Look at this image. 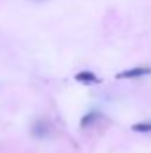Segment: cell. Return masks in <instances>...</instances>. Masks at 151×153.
Wrapping results in <instances>:
<instances>
[{"mask_svg": "<svg viewBox=\"0 0 151 153\" xmlns=\"http://www.w3.org/2000/svg\"><path fill=\"white\" fill-rule=\"evenodd\" d=\"M151 75V66H135L130 70H124L121 73H117V78H142V76Z\"/></svg>", "mask_w": 151, "mask_h": 153, "instance_id": "obj_1", "label": "cell"}, {"mask_svg": "<svg viewBox=\"0 0 151 153\" xmlns=\"http://www.w3.org/2000/svg\"><path fill=\"white\" fill-rule=\"evenodd\" d=\"M76 82H82V84H98L100 82V76L93 71H78L75 75Z\"/></svg>", "mask_w": 151, "mask_h": 153, "instance_id": "obj_2", "label": "cell"}, {"mask_svg": "<svg viewBox=\"0 0 151 153\" xmlns=\"http://www.w3.org/2000/svg\"><path fill=\"white\" fill-rule=\"evenodd\" d=\"M96 117H100L98 112H89V114H85L84 117H82V121H80V126H82V128H85V126L93 125V123L96 121Z\"/></svg>", "mask_w": 151, "mask_h": 153, "instance_id": "obj_4", "label": "cell"}, {"mask_svg": "<svg viewBox=\"0 0 151 153\" xmlns=\"http://www.w3.org/2000/svg\"><path fill=\"white\" fill-rule=\"evenodd\" d=\"M132 130L135 134H151V119H144V121L133 123L132 125Z\"/></svg>", "mask_w": 151, "mask_h": 153, "instance_id": "obj_3", "label": "cell"}]
</instances>
